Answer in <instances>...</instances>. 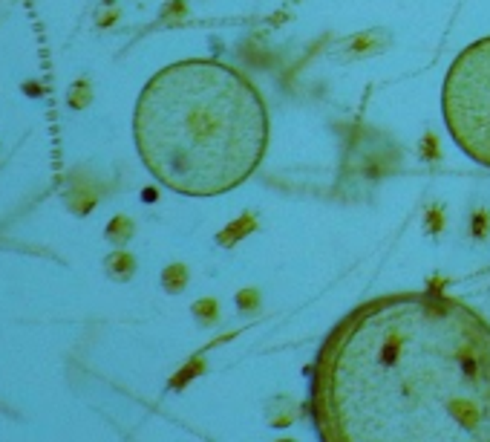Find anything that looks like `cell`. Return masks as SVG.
I'll return each mask as SVG.
<instances>
[{
    "mask_svg": "<svg viewBox=\"0 0 490 442\" xmlns=\"http://www.w3.org/2000/svg\"><path fill=\"white\" fill-rule=\"evenodd\" d=\"M323 442H490V324L436 292L346 315L315 364Z\"/></svg>",
    "mask_w": 490,
    "mask_h": 442,
    "instance_id": "6da1fadb",
    "label": "cell"
},
{
    "mask_svg": "<svg viewBox=\"0 0 490 442\" xmlns=\"http://www.w3.org/2000/svg\"><path fill=\"white\" fill-rule=\"evenodd\" d=\"M136 145L150 174L188 197L243 185L268 148L260 90L240 70L190 58L159 70L136 104Z\"/></svg>",
    "mask_w": 490,
    "mask_h": 442,
    "instance_id": "7a4b0ae2",
    "label": "cell"
},
{
    "mask_svg": "<svg viewBox=\"0 0 490 442\" xmlns=\"http://www.w3.org/2000/svg\"><path fill=\"white\" fill-rule=\"evenodd\" d=\"M441 113L464 157L490 168V38L464 47L441 87Z\"/></svg>",
    "mask_w": 490,
    "mask_h": 442,
    "instance_id": "3957f363",
    "label": "cell"
},
{
    "mask_svg": "<svg viewBox=\"0 0 490 442\" xmlns=\"http://www.w3.org/2000/svg\"><path fill=\"white\" fill-rule=\"evenodd\" d=\"M389 47V35L381 29H372V32H358L352 35L349 41L341 44V55L343 58H369V55H378Z\"/></svg>",
    "mask_w": 490,
    "mask_h": 442,
    "instance_id": "277c9868",
    "label": "cell"
},
{
    "mask_svg": "<svg viewBox=\"0 0 490 442\" xmlns=\"http://www.w3.org/2000/svg\"><path fill=\"white\" fill-rule=\"evenodd\" d=\"M254 228H257V220H254L251 214H243L237 223H231L225 232L220 235V243H222V246H234V243H240L245 235H251Z\"/></svg>",
    "mask_w": 490,
    "mask_h": 442,
    "instance_id": "5b68a950",
    "label": "cell"
},
{
    "mask_svg": "<svg viewBox=\"0 0 490 442\" xmlns=\"http://www.w3.org/2000/svg\"><path fill=\"white\" fill-rule=\"evenodd\" d=\"M162 286L168 292H182L188 286V269L182 263H170L162 272Z\"/></svg>",
    "mask_w": 490,
    "mask_h": 442,
    "instance_id": "8992f818",
    "label": "cell"
},
{
    "mask_svg": "<svg viewBox=\"0 0 490 442\" xmlns=\"http://www.w3.org/2000/svg\"><path fill=\"white\" fill-rule=\"evenodd\" d=\"M133 269H136V263H133V258L124 255V252H115V255L107 258V272H110L115 281H127V278L133 275Z\"/></svg>",
    "mask_w": 490,
    "mask_h": 442,
    "instance_id": "52a82bcc",
    "label": "cell"
},
{
    "mask_svg": "<svg viewBox=\"0 0 490 442\" xmlns=\"http://www.w3.org/2000/svg\"><path fill=\"white\" fill-rule=\"evenodd\" d=\"M130 235H133V223H130V217H124V214L113 217V223L107 226V237H110L113 243H127Z\"/></svg>",
    "mask_w": 490,
    "mask_h": 442,
    "instance_id": "ba28073f",
    "label": "cell"
},
{
    "mask_svg": "<svg viewBox=\"0 0 490 442\" xmlns=\"http://www.w3.org/2000/svg\"><path fill=\"white\" fill-rule=\"evenodd\" d=\"M90 99H92V93H90V84H87V81H75V84L70 87V93H67V102H70V107H75V110L87 107Z\"/></svg>",
    "mask_w": 490,
    "mask_h": 442,
    "instance_id": "9c48e42d",
    "label": "cell"
},
{
    "mask_svg": "<svg viewBox=\"0 0 490 442\" xmlns=\"http://www.w3.org/2000/svg\"><path fill=\"white\" fill-rule=\"evenodd\" d=\"M193 313H196V318L205 321V324L217 321V301H211V298L196 301V303H193Z\"/></svg>",
    "mask_w": 490,
    "mask_h": 442,
    "instance_id": "30bf717a",
    "label": "cell"
},
{
    "mask_svg": "<svg viewBox=\"0 0 490 442\" xmlns=\"http://www.w3.org/2000/svg\"><path fill=\"white\" fill-rule=\"evenodd\" d=\"M199 370H202V358H196V361L190 364V368H185L182 373H176L170 384H173V388H185V384H188V381H190L196 373H199Z\"/></svg>",
    "mask_w": 490,
    "mask_h": 442,
    "instance_id": "8fae6325",
    "label": "cell"
},
{
    "mask_svg": "<svg viewBox=\"0 0 490 442\" xmlns=\"http://www.w3.org/2000/svg\"><path fill=\"white\" fill-rule=\"evenodd\" d=\"M237 303H240V310H245V313L257 310V303H260V295H257V290H243V292L237 295Z\"/></svg>",
    "mask_w": 490,
    "mask_h": 442,
    "instance_id": "7c38bea8",
    "label": "cell"
},
{
    "mask_svg": "<svg viewBox=\"0 0 490 442\" xmlns=\"http://www.w3.org/2000/svg\"><path fill=\"white\" fill-rule=\"evenodd\" d=\"M115 17H119V9H115V6H104L101 12H98L95 24H98V26H110V24L115 21Z\"/></svg>",
    "mask_w": 490,
    "mask_h": 442,
    "instance_id": "4fadbf2b",
    "label": "cell"
},
{
    "mask_svg": "<svg viewBox=\"0 0 490 442\" xmlns=\"http://www.w3.org/2000/svg\"><path fill=\"white\" fill-rule=\"evenodd\" d=\"M484 228H487V214H476V223H473V235L482 237L484 235Z\"/></svg>",
    "mask_w": 490,
    "mask_h": 442,
    "instance_id": "5bb4252c",
    "label": "cell"
},
{
    "mask_svg": "<svg viewBox=\"0 0 490 442\" xmlns=\"http://www.w3.org/2000/svg\"><path fill=\"white\" fill-rule=\"evenodd\" d=\"M444 220H441V214L439 211H433V214H430V232H439V226H441Z\"/></svg>",
    "mask_w": 490,
    "mask_h": 442,
    "instance_id": "9a60e30c",
    "label": "cell"
},
{
    "mask_svg": "<svg viewBox=\"0 0 490 442\" xmlns=\"http://www.w3.org/2000/svg\"><path fill=\"white\" fill-rule=\"evenodd\" d=\"M26 93H32V95L38 93V95H41V87H35V84H26Z\"/></svg>",
    "mask_w": 490,
    "mask_h": 442,
    "instance_id": "2e32d148",
    "label": "cell"
},
{
    "mask_svg": "<svg viewBox=\"0 0 490 442\" xmlns=\"http://www.w3.org/2000/svg\"><path fill=\"white\" fill-rule=\"evenodd\" d=\"M286 442H291V439H286Z\"/></svg>",
    "mask_w": 490,
    "mask_h": 442,
    "instance_id": "e0dca14e",
    "label": "cell"
}]
</instances>
